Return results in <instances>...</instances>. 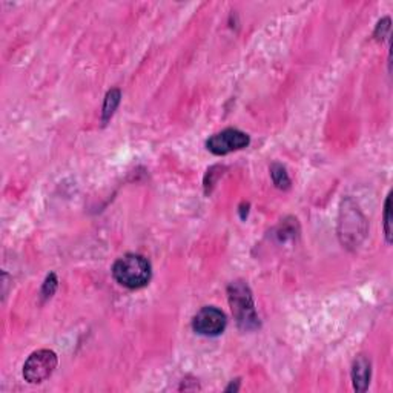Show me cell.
<instances>
[{
	"label": "cell",
	"instance_id": "cell-12",
	"mask_svg": "<svg viewBox=\"0 0 393 393\" xmlns=\"http://www.w3.org/2000/svg\"><path fill=\"white\" fill-rule=\"evenodd\" d=\"M390 31V19L385 17L383 20H379V23L376 25V30H375V39L376 40H383L384 37H387V34Z\"/></svg>",
	"mask_w": 393,
	"mask_h": 393
},
{
	"label": "cell",
	"instance_id": "cell-1",
	"mask_svg": "<svg viewBox=\"0 0 393 393\" xmlns=\"http://www.w3.org/2000/svg\"><path fill=\"white\" fill-rule=\"evenodd\" d=\"M114 280L128 289H142L149 285L153 277V267L148 258L140 253H126L113 266Z\"/></svg>",
	"mask_w": 393,
	"mask_h": 393
},
{
	"label": "cell",
	"instance_id": "cell-13",
	"mask_svg": "<svg viewBox=\"0 0 393 393\" xmlns=\"http://www.w3.org/2000/svg\"><path fill=\"white\" fill-rule=\"evenodd\" d=\"M240 390V379H236V383H231V385H227L226 392H238Z\"/></svg>",
	"mask_w": 393,
	"mask_h": 393
},
{
	"label": "cell",
	"instance_id": "cell-2",
	"mask_svg": "<svg viewBox=\"0 0 393 393\" xmlns=\"http://www.w3.org/2000/svg\"><path fill=\"white\" fill-rule=\"evenodd\" d=\"M227 298L233 318L241 329L253 330L260 326L252 292L245 281H232L227 287Z\"/></svg>",
	"mask_w": 393,
	"mask_h": 393
},
{
	"label": "cell",
	"instance_id": "cell-5",
	"mask_svg": "<svg viewBox=\"0 0 393 393\" xmlns=\"http://www.w3.org/2000/svg\"><path fill=\"white\" fill-rule=\"evenodd\" d=\"M249 143V135L243 133V131L227 128L222 131V133H217L209 137V140L206 142V148L215 155H226L247 148Z\"/></svg>",
	"mask_w": 393,
	"mask_h": 393
},
{
	"label": "cell",
	"instance_id": "cell-8",
	"mask_svg": "<svg viewBox=\"0 0 393 393\" xmlns=\"http://www.w3.org/2000/svg\"><path fill=\"white\" fill-rule=\"evenodd\" d=\"M120 99H122V93H120V89H117V88L111 89V91L106 94L105 103H103V111H102L103 125H106V123L111 120V117L114 115L115 109L119 108Z\"/></svg>",
	"mask_w": 393,
	"mask_h": 393
},
{
	"label": "cell",
	"instance_id": "cell-3",
	"mask_svg": "<svg viewBox=\"0 0 393 393\" xmlns=\"http://www.w3.org/2000/svg\"><path fill=\"white\" fill-rule=\"evenodd\" d=\"M338 226H340L338 232H340L341 243L346 247H356L361 243L365 231H367L365 218L350 200H346L341 206L340 223H338Z\"/></svg>",
	"mask_w": 393,
	"mask_h": 393
},
{
	"label": "cell",
	"instance_id": "cell-10",
	"mask_svg": "<svg viewBox=\"0 0 393 393\" xmlns=\"http://www.w3.org/2000/svg\"><path fill=\"white\" fill-rule=\"evenodd\" d=\"M57 286H59V281H57L56 274H50V275H48V277L45 278L44 286H42V291H40V295H42V300H44V301L50 300L51 296H52L54 294H56Z\"/></svg>",
	"mask_w": 393,
	"mask_h": 393
},
{
	"label": "cell",
	"instance_id": "cell-11",
	"mask_svg": "<svg viewBox=\"0 0 393 393\" xmlns=\"http://www.w3.org/2000/svg\"><path fill=\"white\" fill-rule=\"evenodd\" d=\"M392 194H389L387 200L384 204V233L385 241L390 245L392 243Z\"/></svg>",
	"mask_w": 393,
	"mask_h": 393
},
{
	"label": "cell",
	"instance_id": "cell-6",
	"mask_svg": "<svg viewBox=\"0 0 393 393\" xmlns=\"http://www.w3.org/2000/svg\"><path fill=\"white\" fill-rule=\"evenodd\" d=\"M227 326V318L223 310L213 306H206L200 309L192 320V329L198 335L203 336H218L224 332Z\"/></svg>",
	"mask_w": 393,
	"mask_h": 393
},
{
	"label": "cell",
	"instance_id": "cell-7",
	"mask_svg": "<svg viewBox=\"0 0 393 393\" xmlns=\"http://www.w3.org/2000/svg\"><path fill=\"white\" fill-rule=\"evenodd\" d=\"M372 363L367 356L360 355L352 365V381L356 392H365L370 384Z\"/></svg>",
	"mask_w": 393,
	"mask_h": 393
},
{
	"label": "cell",
	"instance_id": "cell-9",
	"mask_svg": "<svg viewBox=\"0 0 393 393\" xmlns=\"http://www.w3.org/2000/svg\"><path fill=\"white\" fill-rule=\"evenodd\" d=\"M271 175H272L274 184L277 186L278 189L286 191V189L291 188V178H289L287 172H286V168L282 166V164L274 163L272 166H271Z\"/></svg>",
	"mask_w": 393,
	"mask_h": 393
},
{
	"label": "cell",
	"instance_id": "cell-4",
	"mask_svg": "<svg viewBox=\"0 0 393 393\" xmlns=\"http://www.w3.org/2000/svg\"><path fill=\"white\" fill-rule=\"evenodd\" d=\"M56 352L50 349H40L32 352L23 364V378L30 384H40L50 378L57 367Z\"/></svg>",
	"mask_w": 393,
	"mask_h": 393
}]
</instances>
